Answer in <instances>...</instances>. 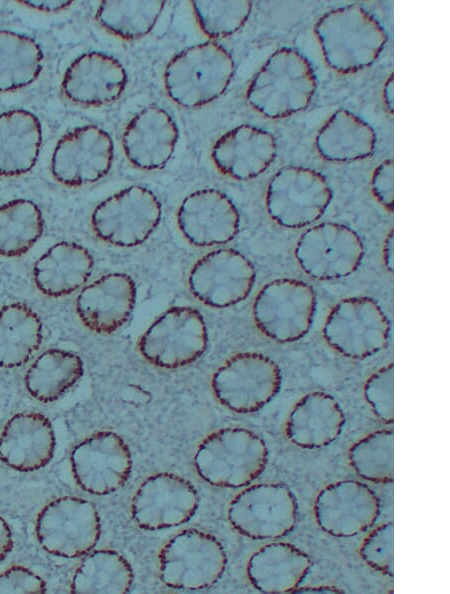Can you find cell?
<instances>
[{
  "label": "cell",
  "mask_w": 450,
  "mask_h": 594,
  "mask_svg": "<svg viewBox=\"0 0 450 594\" xmlns=\"http://www.w3.org/2000/svg\"><path fill=\"white\" fill-rule=\"evenodd\" d=\"M314 33L326 64L341 74L371 66L387 43V33L364 8L348 5L326 12Z\"/></svg>",
  "instance_id": "6da1fadb"
},
{
  "label": "cell",
  "mask_w": 450,
  "mask_h": 594,
  "mask_svg": "<svg viewBox=\"0 0 450 594\" xmlns=\"http://www.w3.org/2000/svg\"><path fill=\"white\" fill-rule=\"evenodd\" d=\"M317 88L311 63L293 48L276 50L252 78L246 93L250 106L271 119L308 107Z\"/></svg>",
  "instance_id": "7a4b0ae2"
},
{
  "label": "cell",
  "mask_w": 450,
  "mask_h": 594,
  "mask_svg": "<svg viewBox=\"0 0 450 594\" xmlns=\"http://www.w3.org/2000/svg\"><path fill=\"white\" fill-rule=\"evenodd\" d=\"M268 449L264 440L245 428L213 432L199 445L194 464L199 476L213 486L240 488L264 471Z\"/></svg>",
  "instance_id": "3957f363"
},
{
  "label": "cell",
  "mask_w": 450,
  "mask_h": 594,
  "mask_svg": "<svg viewBox=\"0 0 450 594\" xmlns=\"http://www.w3.org/2000/svg\"><path fill=\"white\" fill-rule=\"evenodd\" d=\"M235 70L230 53L220 44L208 41L191 46L168 63L164 84L169 97L185 108H196L221 96Z\"/></svg>",
  "instance_id": "277c9868"
},
{
  "label": "cell",
  "mask_w": 450,
  "mask_h": 594,
  "mask_svg": "<svg viewBox=\"0 0 450 594\" xmlns=\"http://www.w3.org/2000/svg\"><path fill=\"white\" fill-rule=\"evenodd\" d=\"M227 564L222 544L197 529L179 532L161 549L159 571L170 588L200 590L211 587L222 576Z\"/></svg>",
  "instance_id": "5b68a950"
},
{
  "label": "cell",
  "mask_w": 450,
  "mask_h": 594,
  "mask_svg": "<svg viewBox=\"0 0 450 594\" xmlns=\"http://www.w3.org/2000/svg\"><path fill=\"white\" fill-rule=\"evenodd\" d=\"M317 298L311 285L297 279L282 278L266 284L253 303L257 328L279 343L295 342L310 330Z\"/></svg>",
  "instance_id": "8992f818"
},
{
  "label": "cell",
  "mask_w": 450,
  "mask_h": 594,
  "mask_svg": "<svg viewBox=\"0 0 450 594\" xmlns=\"http://www.w3.org/2000/svg\"><path fill=\"white\" fill-rule=\"evenodd\" d=\"M389 320L376 300L353 296L340 300L330 310L323 337L334 350L350 359H364L385 348Z\"/></svg>",
  "instance_id": "52a82bcc"
},
{
  "label": "cell",
  "mask_w": 450,
  "mask_h": 594,
  "mask_svg": "<svg viewBox=\"0 0 450 594\" xmlns=\"http://www.w3.org/2000/svg\"><path fill=\"white\" fill-rule=\"evenodd\" d=\"M333 198L326 178L314 169L286 166L275 173L266 190V208L278 225L298 229L325 213Z\"/></svg>",
  "instance_id": "ba28073f"
},
{
  "label": "cell",
  "mask_w": 450,
  "mask_h": 594,
  "mask_svg": "<svg viewBox=\"0 0 450 594\" xmlns=\"http://www.w3.org/2000/svg\"><path fill=\"white\" fill-rule=\"evenodd\" d=\"M274 360L256 352L238 353L214 373L212 390L219 402L237 413H252L269 403L281 387Z\"/></svg>",
  "instance_id": "9c48e42d"
},
{
  "label": "cell",
  "mask_w": 450,
  "mask_h": 594,
  "mask_svg": "<svg viewBox=\"0 0 450 594\" xmlns=\"http://www.w3.org/2000/svg\"><path fill=\"white\" fill-rule=\"evenodd\" d=\"M298 519L295 495L280 483L250 486L232 500L228 520L240 534L256 540L277 539L289 534Z\"/></svg>",
  "instance_id": "30bf717a"
},
{
  "label": "cell",
  "mask_w": 450,
  "mask_h": 594,
  "mask_svg": "<svg viewBox=\"0 0 450 594\" xmlns=\"http://www.w3.org/2000/svg\"><path fill=\"white\" fill-rule=\"evenodd\" d=\"M101 523L95 506L87 500L65 496L48 503L39 513L36 535L49 553L76 558L98 542Z\"/></svg>",
  "instance_id": "8fae6325"
},
{
  "label": "cell",
  "mask_w": 450,
  "mask_h": 594,
  "mask_svg": "<svg viewBox=\"0 0 450 594\" xmlns=\"http://www.w3.org/2000/svg\"><path fill=\"white\" fill-rule=\"evenodd\" d=\"M161 204L142 186H131L102 201L94 210L91 225L101 240L122 247L144 242L157 227Z\"/></svg>",
  "instance_id": "7c38bea8"
},
{
  "label": "cell",
  "mask_w": 450,
  "mask_h": 594,
  "mask_svg": "<svg viewBox=\"0 0 450 594\" xmlns=\"http://www.w3.org/2000/svg\"><path fill=\"white\" fill-rule=\"evenodd\" d=\"M208 334L202 315L191 307H175L160 316L138 343L141 355L163 368L194 362L207 347Z\"/></svg>",
  "instance_id": "4fadbf2b"
},
{
  "label": "cell",
  "mask_w": 450,
  "mask_h": 594,
  "mask_svg": "<svg viewBox=\"0 0 450 594\" xmlns=\"http://www.w3.org/2000/svg\"><path fill=\"white\" fill-rule=\"evenodd\" d=\"M365 253L358 234L350 227L324 222L306 230L298 239L295 258L301 269L316 280H334L353 274Z\"/></svg>",
  "instance_id": "5bb4252c"
},
{
  "label": "cell",
  "mask_w": 450,
  "mask_h": 594,
  "mask_svg": "<svg viewBox=\"0 0 450 594\" xmlns=\"http://www.w3.org/2000/svg\"><path fill=\"white\" fill-rule=\"evenodd\" d=\"M256 278L252 263L234 249L214 250L193 266L188 283L202 303L216 308L235 305L251 293Z\"/></svg>",
  "instance_id": "9a60e30c"
},
{
  "label": "cell",
  "mask_w": 450,
  "mask_h": 594,
  "mask_svg": "<svg viewBox=\"0 0 450 594\" xmlns=\"http://www.w3.org/2000/svg\"><path fill=\"white\" fill-rule=\"evenodd\" d=\"M198 504V493L188 480L172 473H158L137 489L131 501V515L140 528L159 530L187 522Z\"/></svg>",
  "instance_id": "2e32d148"
},
{
  "label": "cell",
  "mask_w": 450,
  "mask_h": 594,
  "mask_svg": "<svg viewBox=\"0 0 450 594\" xmlns=\"http://www.w3.org/2000/svg\"><path fill=\"white\" fill-rule=\"evenodd\" d=\"M380 499L366 484L342 480L324 487L314 501L318 526L334 537L347 538L365 532L380 515Z\"/></svg>",
  "instance_id": "e0dca14e"
},
{
  "label": "cell",
  "mask_w": 450,
  "mask_h": 594,
  "mask_svg": "<svg viewBox=\"0 0 450 594\" xmlns=\"http://www.w3.org/2000/svg\"><path fill=\"white\" fill-rule=\"evenodd\" d=\"M71 466L76 482L84 491L106 495L126 483L132 469V457L119 435L99 432L73 449Z\"/></svg>",
  "instance_id": "ac0fdd59"
},
{
  "label": "cell",
  "mask_w": 450,
  "mask_h": 594,
  "mask_svg": "<svg viewBox=\"0 0 450 594\" xmlns=\"http://www.w3.org/2000/svg\"><path fill=\"white\" fill-rule=\"evenodd\" d=\"M113 152V141L106 131L93 125L78 127L58 141L51 171L66 186L93 183L109 172Z\"/></svg>",
  "instance_id": "d6986e66"
},
{
  "label": "cell",
  "mask_w": 450,
  "mask_h": 594,
  "mask_svg": "<svg viewBox=\"0 0 450 594\" xmlns=\"http://www.w3.org/2000/svg\"><path fill=\"white\" fill-rule=\"evenodd\" d=\"M178 226L197 246H214L234 239L240 216L231 199L215 189H202L187 196L179 207Z\"/></svg>",
  "instance_id": "ffe728a7"
},
{
  "label": "cell",
  "mask_w": 450,
  "mask_h": 594,
  "mask_svg": "<svg viewBox=\"0 0 450 594\" xmlns=\"http://www.w3.org/2000/svg\"><path fill=\"white\" fill-rule=\"evenodd\" d=\"M276 154L277 143L270 132L252 125H240L215 142L211 157L224 175L248 180L262 174Z\"/></svg>",
  "instance_id": "44dd1931"
},
{
  "label": "cell",
  "mask_w": 450,
  "mask_h": 594,
  "mask_svg": "<svg viewBox=\"0 0 450 594\" xmlns=\"http://www.w3.org/2000/svg\"><path fill=\"white\" fill-rule=\"evenodd\" d=\"M126 83V71L117 59L91 52L81 55L68 67L62 89L74 103L101 106L117 100Z\"/></svg>",
  "instance_id": "7402d4cb"
},
{
  "label": "cell",
  "mask_w": 450,
  "mask_h": 594,
  "mask_svg": "<svg viewBox=\"0 0 450 594\" xmlns=\"http://www.w3.org/2000/svg\"><path fill=\"white\" fill-rule=\"evenodd\" d=\"M178 140V128L163 108L149 105L126 126L122 143L128 160L144 170L162 168L171 158Z\"/></svg>",
  "instance_id": "603a6c76"
},
{
  "label": "cell",
  "mask_w": 450,
  "mask_h": 594,
  "mask_svg": "<svg viewBox=\"0 0 450 594\" xmlns=\"http://www.w3.org/2000/svg\"><path fill=\"white\" fill-rule=\"evenodd\" d=\"M135 297V284L130 276L110 273L80 292L76 299V311L88 329L111 333L128 320Z\"/></svg>",
  "instance_id": "cb8c5ba5"
},
{
  "label": "cell",
  "mask_w": 450,
  "mask_h": 594,
  "mask_svg": "<svg viewBox=\"0 0 450 594\" xmlns=\"http://www.w3.org/2000/svg\"><path fill=\"white\" fill-rule=\"evenodd\" d=\"M55 436L47 417L36 412L14 415L0 435V460L9 467L31 472L53 457Z\"/></svg>",
  "instance_id": "d4e9b609"
},
{
  "label": "cell",
  "mask_w": 450,
  "mask_h": 594,
  "mask_svg": "<svg viewBox=\"0 0 450 594\" xmlns=\"http://www.w3.org/2000/svg\"><path fill=\"white\" fill-rule=\"evenodd\" d=\"M344 424L345 415L336 399L315 391L304 395L291 410L286 435L298 447L318 449L334 442Z\"/></svg>",
  "instance_id": "484cf974"
},
{
  "label": "cell",
  "mask_w": 450,
  "mask_h": 594,
  "mask_svg": "<svg viewBox=\"0 0 450 594\" xmlns=\"http://www.w3.org/2000/svg\"><path fill=\"white\" fill-rule=\"evenodd\" d=\"M312 565L310 557L293 544L269 543L252 554L247 564L251 584L263 593H292Z\"/></svg>",
  "instance_id": "4316f807"
},
{
  "label": "cell",
  "mask_w": 450,
  "mask_h": 594,
  "mask_svg": "<svg viewBox=\"0 0 450 594\" xmlns=\"http://www.w3.org/2000/svg\"><path fill=\"white\" fill-rule=\"evenodd\" d=\"M93 265V257L85 247L74 242H60L36 261L34 282L45 295L65 296L87 281Z\"/></svg>",
  "instance_id": "83f0119b"
},
{
  "label": "cell",
  "mask_w": 450,
  "mask_h": 594,
  "mask_svg": "<svg viewBox=\"0 0 450 594\" xmlns=\"http://www.w3.org/2000/svg\"><path fill=\"white\" fill-rule=\"evenodd\" d=\"M373 128L354 113L340 109L322 125L315 137L319 155L330 162H353L369 157L375 148Z\"/></svg>",
  "instance_id": "f1b7e54d"
},
{
  "label": "cell",
  "mask_w": 450,
  "mask_h": 594,
  "mask_svg": "<svg viewBox=\"0 0 450 594\" xmlns=\"http://www.w3.org/2000/svg\"><path fill=\"white\" fill-rule=\"evenodd\" d=\"M41 145V125L29 111L0 115V175L17 176L34 166Z\"/></svg>",
  "instance_id": "f546056e"
},
{
  "label": "cell",
  "mask_w": 450,
  "mask_h": 594,
  "mask_svg": "<svg viewBox=\"0 0 450 594\" xmlns=\"http://www.w3.org/2000/svg\"><path fill=\"white\" fill-rule=\"evenodd\" d=\"M42 341V324L26 304L12 303L0 309V367L26 363Z\"/></svg>",
  "instance_id": "4dcf8cb0"
},
{
  "label": "cell",
  "mask_w": 450,
  "mask_h": 594,
  "mask_svg": "<svg viewBox=\"0 0 450 594\" xmlns=\"http://www.w3.org/2000/svg\"><path fill=\"white\" fill-rule=\"evenodd\" d=\"M83 374L82 359L62 349L40 354L25 374L27 391L41 402H52L70 389Z\"/></svg>",
  "instance_id": "1f68e13d"
},
{
  "label": "cell",
  "mask_w": 450,
  "mask_h": 594,
  "mask_svg": "<svg viewBox=\"0 0 450 594\" xmlns=\"http://www.w3.org/2000/svg\"><path fill=\"white\" fill-rule=\"evenodd\" d=\"M133 570L128 561L112 550H98L88 555L74 572V593H125L133 584Z\"/></svg>",
  "instance_id": "d6a6232c"
},
{
  "label": "cell",
  "mask_w": 450,
  "mask_h": 594,
  "mask_svg": "<svg viewBox=\"0 0 450 594\" xmlns=\"http://www.w3.org/2000/svg\"><path fill=\"white\" fill-rule=\"evenodd\" d=\"M43 54L30 37L0 30V91L32 83L42 69Z\"/></svg>",
  "instance_id": "836d02e7"
},
{
  "label": "cell",
  "mask_w": 450,
  "mask_h": 594,
  "mask_svg": "<svg viewBox=\"0 0 450 594\" xmlns=\"http://www.w3.org/2000/svg\"><path fill=\"white\" fill-rule=\"evenodd\" d=\"M44 228L40 209L17 199L0 206V255L19 257L40 238Z\"/></svg>",
  "instance_id": "e575fe53"
},
{
  "label": "cell",
  "mask_w": 450,
  "mask_h": 594,
  "mask_svg": "<svg viewBox=\"0 0 450 594\" xmlns=\"http://www.w3.org/2000/svg\"><path fill=\"white\" fill-rule=\"evenodd\" d=\"M164 6L161 1H105L100 3L96 19L123 39H138L151 31Z\"/></svg>",
  "instance_id": "d590c367"
},
{
  "label": "cell",
  "mask_w": 450,
  "mask_h": 594,
  "mask_svg": "<svg viewBox=\"0 0 450 594\" xmlns=\"http://www.w3.org/2000/svg\"><path fill=\"white\" fill-rule=\"evenodd\" d=\"M351 467L364 480L387 484L394 481V433L381 429L354 443L348 451Z\"/></svg>",
  "instance_id": "8d00e7d4"
},
{
  "label": "cell",
  "mask_w": 450,
  "mask_h": 594,
  "mask_svg": "<svg viewBox=\"0 0 450 594\" xmlns=\"http://www.w3.org/2000/svg\"><path fill=\"white\" fill-rule=\"evenodd\" d=\"M202 31L211 38H224L238 31L252 10L249 1H199L192 3Z\"/></svg>",
  "instance_id": "74e56055"
},
{
  "label": "cell",
  "mask_w": 450,
  "mask_h": 594,
  "mask_svg": "<svg viewBox=\"0 0 450 594\" xmlns=\"http://www.w3.org/2000/svg\"><path fill=\"white\" fill-rule=\"evenodd\" d=\"M394 524L387 522L373 529L360 547L362 560L372 569L394 576Z\"/></svg>",
  "instance_id": "f35d334b"
},
{
  "label": "cell",
  "mask_w": 450,
  "mask_h": 594,
  "mask_svg": "<svg viewBox=\"0 0 450 594\" xmlns=\"http://www.w3.org/2000/svg\"><path fill=\"white\" fill-rule=\"evenodd\" d=\"M394 365L381 367L365 382L364 396L374 414L384 423L394 421L393 400Z\"/></svg>",
  "instance_id": "ab89813d"
},
{
  "label": "cell",
  "mask_w": 450,
  "mask_h": 594,
  "mask_svg": "<svg viewBox=\"0 0 450 594\" xmlns=\"http://www.w3.org/2000/svg\"><path fill=\"white\" fill-rule=\"evenodd\" d=\"M46 583L31 570L13 566L0 575V593H44Z\"/></svg>",
  "instance_id": "60d3db41"
},
{
  "label": "cell",
  "mask_w": 450,
  "mask_h": 594,
  "mask_svg": "<svg viewBox=\"0 0 450 594\" xmlns=\"http://www.w3.org/2000/svg\"><path fill=\"white\" fill-rule=\"evenodd\" d=\"M393 168V160L387 159L374 170L371 178L374 197L389 212H393L394 208Z\"/></svg>",
  "instance_id": "b9f144b4"
},
{
  "label": "cell",
  "mask_w": 450,
  "mask_h": 594,
  "mask_svg": "<svg viewBox=\"0 0 450 594\" xmlns=\"http://www.w3.org/2000/svg\"><path fill=\"white\" fill-rule=\"evenodd\" d=\"M13 548L11 530L6 521L0 517V562L6 558Z\"/></svg>",
  "instance_id": "7bdbcfd3"
},
{
  "label": "cell",
  "mask_w": 450,
  "mask_h": 594,
  "mask_svg": "<svg viewBox=\"0 0 450 594\" xmlns=\"http://www.w3.org/2000/svg\"><path fill=\"white\" fill-rule=\"evenodd\" d=\"M24 5L35 8L37 10L46 11V12H56L62 10L69 5H71V1H40V0H31V1H23Z\"/></svg>",
  "instance_id": "ee69618b"
},
{
  "label": "cell",
  "mask_w": 450,
  "mask_h": 594,
  "mask_svg": "<svg viewBox=\"0 0 450 594\" xmlns=\"http://www.w3.org/2000/svg\"><path fill=\"white\" fill-rule=\"evenodd\" d=\"M394 233H393V229H391L386 238H385V243H384V247H383V259H384V264L385 267L387 269L388 272L393 273V255H394Z\"/></svg>",
  "instance_id": "f6af8a7d"
},
{
  "label": "cell",
  "mask_w": 450,
  "mask_h": 594,
  "mask_svg": "<svg viewBox=\"0 0 450 594\" xmlns=\"http://www.w3.org/2000/svg\"><path fill=\"white\" fill-rule=\"evenodd\" d=\"M344 591L332 586V585H321V586H306L297 587L292 593H343Z\"/></svg>",
  "instance_id": "bcb514c9"
},
{
  "label": "cell",
  "mask_w": 450,
  "mask_h": 594,
  "mask_svg": "<svg viewBox=\"0 0 450 594\" xmlns=\"http://www.w3.org/2000/svg\"><path fill=\"white\" fill-rule=\"evenodd\" d=\"M393 73L388 77L383 90V97L386 108L390 114H393Z\"/></svg>",
  "instance_id": "7dc6e473"
}]
</instances>
